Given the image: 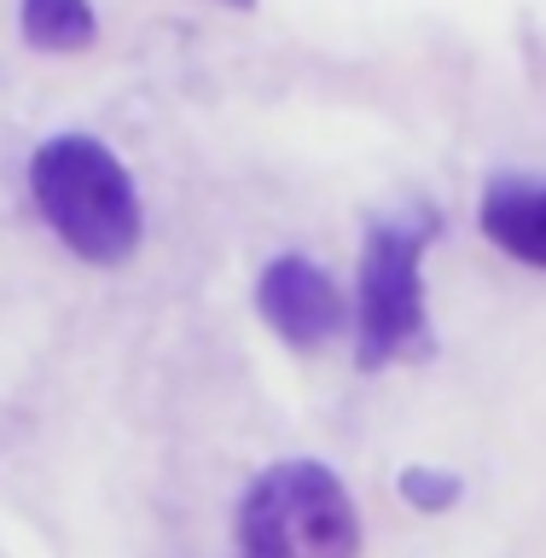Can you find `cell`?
<instances>
[{
    "instance_id": "3957f363",
    "label": "cell",
    "mask_w": 546,
    "mask_h": 558,
    "mask_svg": "<svg viewBox=\"0 0 546 558\" xmlns=\"http://www.w3.org/2000/svg\"><path fill=\"white\" fill-rule=\"evenodd\" d=\"M239 558H361V512L320 460H274L239 500Z\"/></svg>"
},
{
    "instance_id": "8992f818",
    "label": "cell",
    "mask_w": 546,
    "mask_h": 558,
    "mask_svg": "<svg viewBox=\"0 0 546 558\" xmlns=\"http://www.w3.org/2000/svg\"><path fill=\"white\" fill-rule=\"evenodd\" d=\"M17 35L29 52L76 59L99 41V12L94 0H17Z\"/></svg>"
},
{
    "instance_id": "7a4b0ae2",
    "label": "cell",
    "mask_w": 546,
    "mask_h": 558,
    "mask_svg": "<svg viewBox=\"0 0 546 558\" xmlns=\"http://www.w3.org/2000/svg\"><path fill=\"white\" fill-rule=\"evenodd\" d=\"M436 233H442V216L425 198L366 221L361 274H355V366L361 373H384V366L436 355V326H430V296H425V256Z\"/></svg>"
},
{
    "instance_id": "ba28073f",
    "label": "cell",
    "mask_w": 546,
    "mask_h": 558,
    "mask_svg": "<svg viewBox=\"0 0 546 558\" xmlns=\"http://www.w3.org/2000/svg\"><path fill=\"white\" fill-rule=\"evenodd\" d=\"M216 7H227V12H256V0H216Z\"/></svg>"
},
{
    "instance_id": "277c9868",
    "label": "cell",
    "mask_w": 546,
    "mask_h": 558,
    "mask_svg": "<svg viewBox=\"0 0 546 558\" xmlns=\"http://www.w3.org/2000/svg\"><path fill=\"white\" fill-rule=\"evenodd\" d=\"M256 314L279 343L296 349V355H314V349L338 343L343 331L355 326L349 291L303 251L274 256L268 268L256 274Z\"/></svg>"
},
{
    "instance_id": "6da1fadb",
    "label": "cell",
    "mask_w": 546,
    "mask_h": 558,
    "mask_svg": "<svg viewBox=\"0 0 546 558\" xmlns=\"http://www.w3.org/2000/svg\"><path fill=\"white\" fill-rule=\"evenodd\" d=\"M29 204L47 233L87 268H122L146 239V209L129 163L82 129L47 134L29 151Z\"/></svg>"
},
{
    "instance_id": "5b68a950",
    "label": "cell",
    "mask_w": 546,
    "mask_h": 558,
    "mask_svg": "<svg viewBox=\"0 0 546 558\" xmlns=\"http://www.w3.org/2000/svg\"><path fill=\"white\" fill-rule=\"evenodd\" d=\"M477 227L500 256L546 274V174H488L477 198Z\"/></svg>"
},
{
    "instance_id": "52a82bcc",
    "label": "cell",
    "mask_w": 546,
    "mask_h": 558,
    "mask_svg": "<svg viewBox=\"0 0 546 558\" xmlns=\"http://www.w3.org/2000/svg\"><path fill=\"white\" fill-rule=\"evenodd\" d=\"M396 495L413 506V512H425V518H442L460 506L465 495V483H460V471H442V465H408L396 477Z\"/></svg>"
}]
</instances>
